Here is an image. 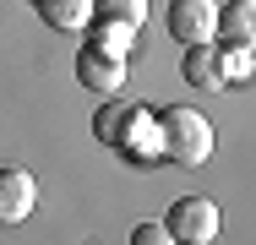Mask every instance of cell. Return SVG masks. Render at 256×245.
I'll return each instance as SVG.
<instances>
[{"label":"cell","instance_id":"obj_2","mask_svg":"<svg viewBox=\"0 0 256 245\" xmlns=\"http://www.w3.org/2000/svg\"><path fill=\"white\" fill-rule=\"evenodd\" d=\"M93 131H98V142L114 147V152H131V142H142V152H158V126L142 114V109H131V104H109V109H98Z\"/></svg>","mask_w":256,"mask_h":245},{"label":"cell","instance_id":"obj_6","mask_svg":"<svg viewBox=\"0 0 256 245\" xmlns=\"http://www.w3.org/2000/svg\"><path fill=\"white\" fill-rule=\"evenodd\" d=\"M38 207V180L28 169H0V224H22L28 212Z\"/></svg>","mask_w":256,"mask_h":245},{"label":"cell","instance_id":"obj_1","mask_svg":"<svg viewBox=\"0 0 256 245\" xmlns=\"http://www.w3.org/2000/svg\"><path fill=\"white\" fill-rule=\"evenodd\" d=\"M158 152L174 158V164H207L212 126H207L196 109H169V114H158Z\"/></svg>","mask_w":256,"mask_h":245},{"label":"cell","instance_id":"obj_5","mask_svg":"<svg viewBox=\"0 0 256 245\" xmlns=\"http://www.w3.org/2000/svg\"><path fill=\"white\" fill-rule=\"evenodd\" d=\"M169 33L180 44H212L218 38V0H169Z\"/></svg>","mask_w":256,"mask_h":245},{"label":"cell","instance_id":"obj_10","mask_svg":"<svg viewBox=\"0 0 256 245\" xmlns=\"http://www.w3.org/2000/svg\"><path fill=\"white\" fill-rule=\"evenodd\" d=\"M38 11H44V22L60 28V33H76V28L93 22V0H38Z\"/></svg>","mask_w":256,"mask_h":245},{"label":"cell","instance_id":"obj_3","mask_svg":"<svg viewBox=\"0 0 256 245\" xmlns=\"http://www.w3.org/2000/svg\"><path fill=\"white\" fill-rule=\"evenodd\" d=\"M218 229H224V218H218V202H207V196H180L169 207V234L186 245L218 240Z\"/></svg>","mask_w":256,"mask_h":245},{"label":"cell","instance_id":"obj_11","mask_svg":"<svg viewBox=\"0 0 256 245\" xmlns=\"http://www.w3.org/2000/svg\"><path fill=\"white\" fill-rule=\"evenodd\" d=\"M240 76H251V49H234L224 54V82H240Z\"/></svg>","mask_w":256,"mask_h":245},{"label":"cell","instance_id":"obj_4","mask_svg":"<svg viewBox=\"0 0 256 245\" xmlns=\"http://www.w3.org/2000/svg\"><path fill=\"white\" fill-rule=\"evenodd\" d=\"M76 82H82L88 93L114 98L120 88H126V54L109 49V44H88L82 54H76Z\"/></svg>","mask_w":256,"mask_h":245},{"label":"cell","instance_id":"obj_9","mask_svg":"<svg viewBox=\"0 0 256 245\" xmlns=\"http://www.w3.org/2000/svg\"><path fill=\"white\" fill-rule=\"evenodd\" d=\"M93 22H109V28L136 33V28L148 22V0H93Z\"/></svg>","mask_w":256,"mask_h":245},{"label":"cell","instance_id":"obj_12","mask_svg":"<svg viewBox=\"0 0 256 245\" xmlns=\"http://www.w3.org/2000/svg\"><path fill=\"white\" fill-rule=\"evenodd\" d=\"M131 240H136V245H164V240H174V234H169V224H136Z\"/></svg>","mask_w":256,"mask_h":245},{"label":"cell","instance_id":"obj_7","mask_svg":"<svg viewBox=\"0 0 256 245\" xmlns=\"http://www.w3.org/2000/svg\"><path fill=\"white\" fill-rule=\"evenodd\" d=\"M218 33L234 49H256V0H229L218 6Z\"/></svg>","mask_w":256,"mask_h":245},{"label":"cell","instance_id":"obj_8","mask_svg":"<svg viewBox=\"0 0 256 245\" xmlns=\"http://www.w3.org/2000/svg\"><path fill=\"white\" fill-rule=\"evenodd\" d=\"M186 82L191 88H224V54L212 44H186Z\"/></svg>","mask_w":256,"mask_h":245}]
</instances>
